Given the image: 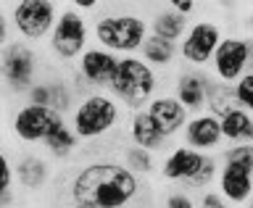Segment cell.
Segmentation results:
<instances>
[{"label": "cell", "instance_id": "obj_37", "mask_svg": "<svg viewBox=\"0 0 253 208\" xmlns=\"http://www.w3.org/2000/svg\"><path fill=\"white\" fill-rule=\"evenodd\" d=\"M32 208H40V206H32Z\"/></svg>", "mask_w": 253, "mask_h": 208}, {"label": "cell", "instance_id": "obj_17", "mask_svg": "<svg viewBox=\"0 0 253 208\" xmlns=\"http://www.w3.org/2000/svg\"><path fill=\"white\" fill-rule=\"evenodd\" d=\"M126 137H129L132 145L145 148L156 156H164L169 150V137L158 129V124L148 116V111H134L129 116V124H126Z\"/></svg>", "mask_w": 253, "mask_h": 208}, {"label": "cell", "instance_id": "obj_5", "mask_svg": "<svg viewBox=\"0 0 253 208\" xmlns=\"http://www.w3.org/2000/svg\"><path fill=\"white\" fill-rule=\"evenodd\" d=\"M90 19L84 13H79L74 5H61L58 21L47 37V53L50 58H55L61 66H74L82 58V53L90 47Z\"/></svg>", "mask_w": 253, "mask_h": 208}, {"label": "cell", "instance_id": "obj_6", "mask_svg": "<svg viewBox=\"0 0 253 208\" xmlns=\"http://www.w3.org/2000/svg\"><path fill=\"white\" fill-rule=\"evenodd\" d=\"M5 8L13 35L35 47L47 42L61 13V5L53 0H21V3H5Z\"/></svg>", "mask_w": 253, "mask_h": 208}, {"label": "cell", "instance_id": "obj_10", "mask_svg": "<svg viewBox=\"0 0 253 208\" xmlns=\"http://www.w3.org/2000/svg\"><path fill=\"white\" fill-rule=\"evenodd\" d=\"M245 71H251V58H248V45H245V35H224L219 42L216 53L211 58V77L216 82L235 84Z\"/></svg>", "mask_w": 253, "mask_h": 208}, {"label": "cell", "instance_id": "obj_7", "mask_svg": "<svg viewBox=\"0 0 253 208\" xmlns=\"http://www.w3.org/2000/svg\"><path fill=\"white\" fill-rule=\"evenodd\" d=\"M40 53L24 40H11L0 50V82L11 95H27L40 82Z\"/></svg>", "mask_w": 253, "mask_h": 208}, {"label": "cell", "instance_id": "obj_27", "mask_svg": "<svg viewBox=\"0 0 253 208\" xmlns=\"http://www.w3.org/2000/svg\"><path fill=\"white\" fill-rule=\"evenodd\" d=\"M219 164L237 166V169L253 174V142H243V145H227L219 150Z\"/></svg>", "mask_w": 253, "mask_h": 208}, {"label": "cell", "instance_id": "obj_26", "mask_svg": "<svg viewBox=\"0 0 253 208\" xmlns=\"http://www.w3.org/2000/svg\"><path fill=\"white\" fill-rule=\"evenodd\" d=\"M219 156L216 153H206L201 169L195 171V177L187 182L182 190H187V193H203V190H211V185H216V177H219Z\"/></svg>", "mask_w": 253, "mask_h": 208}, {"label": "cell", "instance_id": "obj_1", "mask_svg": "<svg viewBox=\"0 0 253 208\" xmlns=\"http://www.w3.org/2000/svg\"><path fill=\"white\" fill-rule=\"evenodd\" d=\"M145 185L119 158H92L77 166L69 177L66 198L82 208H134Z\"/></svg>", "mask_w": 253, "mask_h": 208}, {"label": "cell", "instance_id": "obj_31", "mask_svg": "<svg viewBox=\"0 0 253 208\" xmlns=\"http://www.w3.org/2000/svg\"><path fill=\"white\" fill-rule=\"evenodd\" d=\"M11 35H13V29H11V19H8V8L0 5V50L11 42Z\"/></svg>", "mask_w": 253, "mask_h": 208}, {"label": "cell", "instance_id": "obj_25", "mask_svg": "<svg viewBox=\"0 0 253 208\" xmlns=\"http://www.w3.org/2000/svg\"><path fill=\"white\" fill-rule=\"evenodd\" d=\"M16 171H13V158L8 150L0 148V208H13L19 201L16 195Z\"/></svg>", "mask_w": 253, "mask_h": 208}, {"label": "cell", "instance_id": "obj_18", "mask_svg": "<svg viewBox=\"0 0 253 208\" xmlns=\"http://www.w3.org/2000/svg\"><path fill=\"white\" fill-rule=\"evenodd\" d=\"M216 193L224 198L229 206L243 208L253 198V174L237 169V166L221 164L219 177H216Z\"/></svg>", "mask_w": 253, "mask_h": 208}, {"label": "cell", "instance_id": "obj_23", "mask_svg": "<svg viewBox=\"0 0 253 208\" xmlns=\"http://www.w3.org/2000/svg\"><path fill=\"white\" fill-rule=\"evenodd\" d=\"M156 153H150L145 148H137V145H124L122 153H119V161H122L126 169L132 174H137V177H150V174L158 171V161H156Z\"/></svg>", "mask_w": 253, "mask_h": 208}, {"label": "cell", "instance_id": "obj_11", "mask_svg": "<svg viewBox=\"0 0 253 208\" xmlns=\"http://www.w3.org/2000/svg\"><path fill=\"white\" fill-rule=\"evenodd\" d=\"M216 82L209 69H193V66H182L174 77V98L187 108V114H203L206 111V98H209L211 84Z\"/></svg>", "mask_w": 253, "mask_h": 208}, {"label": "cell", "instance_id": "obj_34", "mask_svg": "<svg viewBox=\"0 0 253 208\" xmlns=\"http://www.w3.org/2000/svg\"><path fill=\"white\" fill-rule=\"evenodd\" d=\"M243 24H245V29H248V35H253V8H251V13L245 16V21H243Z\"/></svg>", "mask_w": 253, "mask_h": 208}, {"label": "cell", "instance_id": "obj_16", "mask_svg": "<svg viewBox=\"0 0 253 208\" xmlns=\"http://www.w3.org/2000/svg\"><path fill=\"white\" fill-rule=\"evenodd\" d=\"M145 111H148V116L158 124V129H161L169 140L179 137L182 129H185V124H187V119H190L187 108L182 106L171 92H158L156 98L148 103Z\"/></svg>", "mask_w": 253, "mask_h": 208}, {"label": "cell", "instance_id": "obj_12", "mask_svg": "<svg viewBox=\"0 0 253 208\" xmlns=\"http://www.w3.org/2000/svg\"><path fill=\"white\" fill-rule=\"evenodd\" d=\"M116 66H119V55L116 53L106 50V47H98V45H90L82 53V58L74 63V71L82 77L84 87L106 92L111 79H114Z\"/></svg>", "mask_w": 253, "mask_h": 208}, {"label": "cell", "instance_id": "obj_35", "mask_svg": "<svg viewBox=\"0 0 253 208\" xmlns=\"http://www.w3.org/2000/svg\"><path fill=\"white\" fill-rule=\"evenodd\" d=\"M243 208H253V198H251V201H248V203H245Z\"/></svg>", "mask_w": 253, "mask_h": 208}, {"label": "cell", "instance_id": "obj_3", "mask_svg": "<svg viewBox=\"0 0 253 208\" xmlns=\"http://www.w3.org/2000/svg\"><path fill=\"white\" fill-rule=\"evenodd\" d=\"M106 92L132 114L134 111H145L148 103L161 92V77L140 55H122Z\"/></svg>", "mask_w": 253, "mask_h": 208}, {"label": "cell", "instance_id": "obj_28", "mask_svg": "<svg viewBox=\"0 0 253 208\" xmlns=\"http://www.w3.org/2000/svg\"><path fill=\"white\" fill-rule=\"evenodd\" d=\"M232 90H235V103H237V108L248 111V114L253 116V69L245 71V74L237 79V82L232 84Z\"/></svg>", "mask_w": 253, "mask_h": 208}, {"label": "cell", "instance_id": "obj_32", "mask_svg": "<svg viewBox=\"0 0 253 208\" xmlns=\"http://www.w3.org/2000/svg\"><path fill=\"white\" fill-rule=\"evenodd\" d=\"M169 5H171L179 16H185V19H190V16L198 11V3H193V0H190V3H179V0H177V3H169Z\"/></svg>", "mask_w": 253, "mask_h": 208}, {"label": "cell", "instance_id": "obj_4", "mask_svg": "<svg viewBox=\"0 0 253 208\" xmlns=\"http://www.w3.org/2000/svg\"><path fill=\"white\" fill-rule=\"evenodd\" d=\"M119 122H122V106L100 90H87L84 95H79L74 111L69 114V126L74 129L79 142L111 137Z\"/></svg>", "mask_w": 253, "mask_h": 208}, {"label": "cell", "instance_id": "obj_36", "mask_svg": "<svg viewBox=\"0 0 253 208\" xmlns=\"http://www.w3.org/2000/svg\"><path fill=\"white\" fill-rule=\"evenodd\" d=\"M69 208H82V206H71V203H69Z\"/></svg>", "mask_w": 253, "mask_h": 208}, {"label": "cell", "instance_id": "obj_33", "mask_svg": "<svg viewBox=\"0 0 253 208\" xmlns=\"http://www.w3.org/2000/svg\"><path fill=\"white\" fill-rule=\"evenodd\" d=\"M245 45H248V58H251V69H253V35H245Z\"/></svg>", "mask_w": 253, "mask_h": 208}, {"label": "cell", "instance_id": "obj_20", "mask_svg": "<svg viewBox=\"0 0 253 208\" xmlns=\"http://www.w3.org/2000/svg\"><path fill=\"white\" fill-rule=\"evenodd\" d=\"M137 55H140V58L145 61L153 71H166V69L177 66V61H179V45L166 42V40H161V37L148 35V40L142 42V47H140Z\"/></svg>", "mask_w": 253, "mask_h": 208}, {"label": "cell", "instance_id": "obj_29", "mask_svg": "<svg viewBox=\"0 0 253 208\" xmlns=\"http://www.w3.org/2000/svg\"><path fill=\"white\" fill-rule=\"evenodd\" d=\"M164 208H198V198H193L187 190H171L164 198Z\"/></svg>", "mask_w": 253, "mask_h": 208}, {"label": "cell", "instance_id": "obj_21", "mask_svg": "<svg viewBox=\"0 0 253 208\" xmlns=\"http://www.w3.org/2000/svg\"><path fill=\"white\" fill-rule=\"evenodd\" d=\"M221 124V137L227 145H243L253 142V116L243 108H232L227 116L219 119Z\"/></svg>", "mask_w": 253, "mask_h": 208}, {"label": "cell", "instance_id": "obj_22", "mask_svg": "<svg viewBox=\"0 0 253 208\" xmlns=\"http://www.w3.org/2000/svg\"><path fill=\"white\" fill-rule=\"evenodd\" d=\"M40 148L45 150V156L50 158V161L66 164V161H71V158H74V153L79 150V137L74 134V129H71L69 122H66L61 129H55Z\"/></svg>", "mask_w": 253, "mask_h": 208}, {"label": "cell", "instance_id": "obj_9", "mask_svg": "<svg viewBox=\"0 0 253 208\" xmlns=\"http://www.w3.org/2000/svg\"><path fill=\"white\" fill-rule=\"evenodd\" d=\"M221 40H224V29H221V24L216 19L193 21L179 42L182 66H193V69L211 66V58H213V53H216Z\"/></svg>", "mask_w": 253, "mask_h": 208}, {"label": "cell", "instance_id": "obj_30", "mask_svg": "<svg viewBox=\"0 0 253 208\" xmlns=\"http://www.w3.org/2000/svg\"><path fill=\"white\" fill-rule=\"evenodd\" d=\"M198 208H232V206H229L216 190H203V193L198 195Z\"/></svg>", "mask_w": 253, "mask_h": 208}, {"label": "cell", "instance_id": "obj_15", "mask_svg": "<svg viewBox=\"0 0 253 208\" xmlns=\"http://www.w3.org/2000/svg\"><path fill=\"white\" fill-rule=\"evenodd\" d=\"M203 158H206V153H198V150L187 148V145H174L161 156L158 174H161L164 182H174V185L185 187L195 177V171L201 169Z\"/></svg>", "mask_w": 253, "mask_h": 208}, {"label": "cell", "instance_id": "obj_19", "mask_svg": "<svg viewBox=\"0 0 253 208\" xmlns=\"http://www.w3.org/2000/svg\"><path fill=\"white\" fill-rule=\"evenodd\" d=\"M187 27H190V19L179 16L169 3H166V5H158L156 11L148 16V29H150V35H153V37H161V40H166V42H174V45L182 42V37H185Z\"/></svg>", "mask_w": 253, "mask_h": 208}, {"label": "cell", "instance_id": "obj_13", "mask_svg": "<svg viewBox=\"0 0 253 208\" xmlns=\"http://www.w3.org/2000/svg\"><path fill=\"white\" fill-rule=\"evenodd\" d=\"M179 137H182V145L193 148V150H198V153H219L221 145H224L219 119L211 116L209 111L190 116Z\"/></svg>", "mask_w": 253, "mask_h": 208}, {"label": "cell", "instance_id": "obj_8", "mask_svg": "<svg viewBox=\"0 0 253 208\" xmlns=\"http://www.w3.org/2000/svg\"><path fill=\"white\" fill-rule=\"evenodd\" d=\"M69 119L58 114L55 108L35 106V103H21L13 108L11 119H8V129H11L13 140L24 142V145H42L55 129H61Z\"/></svg>", "mask_w": 253, "mask_h": 208}, {"label": "cell", "instance_id": "obj_24", "mask_svg": "<svg viewBox=\"0 0 253 208\" xmlns=\"http://www.w3.org/2000/svg\"><path fill=\"white\" fill-rule=\"evenodd\" d=\"M232 108H237L232 84L213 82V84H211V90H209V98H206V111H209L211 116L221 119V116H227Z\"/></svg>", "mask_w": 253, "mask_h": 208}, {"label": "cell", "instance_id": "obj_14", "mask_svg": "<svg viewBox=\"0 0 253 208\" xmlns=\"http://www.w3.org/2000/svg\"><path fill=\"white\" fill-rule=\"evenodd\" d=\"M13 171H16V185L24 193H42L45 187H50L53 182V161L42 153H27L13 158Z\"/></svg>", "mask_w": 253, "mask_h": 208}, {"label": "cell", "instance_id": "obj_2", "mask_svg": "<svg viewBox=\"0 0 253 208\" xmlns=\"http://www.w3.org/2000/svg\"><path fill=\"white\" fill-rule=\"evenodd\" d=\"M150 29H148V16H142L140 11L132 8H111L95 19L92 24V40L98 47L122 55H137L142 42L148 40Z\"/></svg>", "mask_w": 253, "mask_h": 208}]
</instances>
